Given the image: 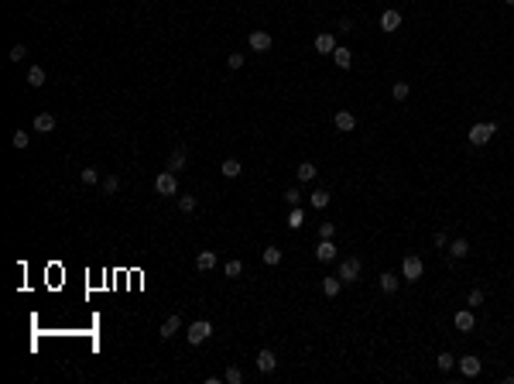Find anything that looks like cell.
Listing matches in <instances>:
<instances>
[{
	"label": "cell",
	"instance_id": "6da1fadb",
	"mask_svg": "<svg viewBox=\"0 0 514 384\" xmlns=\"http://www.w3.org/2000/svg\"><path fill=\"white\" fill-rule=\"evenodd\" d=\"M213 336V323L209 319H195L192 326L185 329V339L192 343V347H199V343H206V339Z\"/></svg>",
	"mask_w": 514,
	"mask_h": 384
},
{
	"label": "cell",
	"instance_id": "7a4b0ae2",
	"mask_svg": "<svg viewBox=\"0 0 514 384\" xmlns=\"http://www.w3.org/2000/svg\"><path fill=\"white\" fill-rule=\"evenodd\" d=\"M154 192H158V196H165V199H168V196H178V179H175V172H158V179H154Z\"/></svg>",
	"mask_w": 514,
	"mask_h": 384
},
{
	"label": "cell",
	"instance_id": "3957f363",
	"mask_svg": "<svg viewBox=\"0 0 514 384\" xmlns=\"http://www.w3.org/2000/svg\"><path fill=\"white\" fill-rule=\"evenodd\" d=\"M494 134H497V124H494V120H487V124H477V127H470V144L483 147Z\"/></svg>",
	"mask_w": 514,
	"mask_h": 384
},
{
	"label": "cell",
	"instance_id": "277c9868",
	"mask_svg": "<svg viewBox=\"0 0 514 384\" xmlns=\"http://www.w3.org/2000/svg\"><path fill=\"white\" fill-rule=\"evenodd\" d=\"M422 271H425V264H422L418 254H408V258L401 261V274H405V282H418Z\"/></svg>",
	"mask_w": 514,
	"mask_h": 384
},
{
	"label": "cell",
	"instance_id": "5b68a950",
	"mask_svg": "<svg viewBox=\"0 0 514 384\" xmlns=\"http://www.w3.org/2000/svg\"><path fill=\"white\" fill-rule=\"evenodd\" d=\"M336 274H340V282H356L360 278V258H346Z\"/></svg>",
	"mask_w": 514,
	"mask_h": 384
},
{
	"label": "cell",
	"instance_id": "8992f818",
	"mask_svg": "<svg viewBox=\"0 0 514 384\" xmlns=\"http://www.w3.org/2000/svg\"><path fill=\"white\" fill-rule=\"evenodd\" d=\"M332 124H336V131H343V134H350L356 127V117L350 110H336V117H332Z\"/></svg>",
	"mask_w": 514,
	"mask_h": 384
},
{
	"label": "cell",
	"instance_id": "52a82bcc",
	"mask_svg": "<svg viewBox=\"0 0 514 384\" xmlns=\"http://www.w3.org/2000/svg\"><path fill=\"white\" fill-rule=\"evenodd\" d=\"M453 323H456L459 333H473V326H477V319H473V312H470V309H459L456 316H453Z\"/></svg>",
	"mask_w": 514,
	"mask_h": 384
},
{
	"label": "cell",
	"instance_id": "ba28073f",
	"mask_svg": "<svg viewBox=\"0 0 514 384\" xmlns=\"http://www.w3.org/2000/svg\"><path fill=\"white\" fill-rule=\"evenodd\" d=\"M216 268V250H199L195 254V271H213Z\"/></svg>",
	"mask_w": 514,
	"mask_h": 384
},
{
	"label": "cell",
	"instance_id": "9c48e42d",
	"mask_svg": "<svg viewBox=\"0 0 514 384\" xmlns=\"http://www.w3.org/2000/svg\"><path fill=\"white\" fill-rule=\"evenodd\" d=\"M247 45H251L254 52H267V48H271V34H267V31H251Z\"/></svg>",
	"mask_w": 514,
	"mask_h": 384
},
{
	"label": "cell",
	"instance_id": "30bf717a",
	"mask_svg": "<svg viewBox=\"0 0 514 384\" xmlns=\"http://www.w3.org/2000/svg\"><path fill=\"white\" fill-rule=\"evenodd\" d=\"M178 329H182V316H168V319H165V323H161L158 336H161V339H171V336H175V333H178Z\"/></svg>",
	"mask_w": 514,
	"mask_h": 384
},
{
	"label": "cell",
	"instance_id": "8fae6325",
	"mask_svg": "<svg viewBox=\"0 0 514 384\" xmlns=\"http://www.w3.org/2000/svg\"><path fill=\"white\" fill-rule=\"evenodd\" d=\"M398 28H401V14L398 11H384V14H381V31H398Z\"/></svg>",
	"mask_w": 514,
	"mask_h": 384
},
{
	"label": "cell",
	"instance_id": "7c38bea8",
	"mask_svg": "<svg viewBox=\"0 0 514 384\" xmlns=\"http://www.w3.org/2000/svg\"><path fill=\"white\" fill-rule=\"evenodd\" d=\"M332 258H336V244H332V240H319V247H316V261L329 264Z\"/></svg>",
	"mask_w": 514,
	"mask_h": 384
},
{
	"label": "cell",
	"instance_id": "4fadbf2b",
	"mask_svg": "<svg viewBox=\"0 0 514 384\" xmlns=\"http://www.w3.org/2000/svg\"><path fill=\"white\" fill-rule=\"evenodd\" d=\"M459 374H463V377H477L480 374V357H459Z\"/></svg>",
	"mask_w": 514,
	"mask_h": 384
},
{
	"label": "cell",
	"instance_id": "5bb4252c",
	"mask_svg": "<svg viewBox=\"0 0 514 384\" xmlns=\"http://www.w3.org/2000/svg\"><path fill=\"white\" fill-rule=\"evenodd\" d=\"M274 367H278V357H274L271 350H261V353H257V371H261V374H271Z\"/></svg>",
	"mask_w": 514,
	"mask_h": 384
},
{
	"label": "cell",
	"instance_id": "9a60e30c",
	"mask_svg": "<svg viewBox=\"0 0 514 384\" xmlns=\"http://www.w3.org/2000/svg\"><path fill=\"white\" fill-rule=\"evenodd\" d=\"M34 131H38V134H52V131H55V117H52V113H38V117H34Z\"/></svg>",
	"mask_w": 514,
	"mask_h": 384
},
{
	"label": "cell",
	"instance_id": "2e32d148",
	"mask_svg": "<svg viewBox=\"0 0 514 384\" xmlns=\"http://www.w3.org/2000/svg\"><path fill=\"white\" fill-rule=\"evenodd\" d=\"M28 86H31V90H41V86H45V69L41 66L28 69Z\"/></svg>",
	"mask_w": 514,
	"mask_h": 384
},
{
	"label": "cell",
	"instance_id": "e0dca14e",
	"mask_svg": "<svg viewBox=\"0 0 514 384\" xmlns=\"http://www.w3.org/2000/svg\"><path fill=\"white\" fill-rule=\"evenodd\" d=\"M316 52L332 55V52H336V38H332V34H319V38H316Z\"/></svg>",
	"mask_w": 514,
	"mask_h": 384
},
{
	"label": "cell",
	"instance_id": "ac0fdd59",
	"mask_svg": "<svg viewBox=\"0 0 514 384\" xmlns=\"http://www.w3.org/2000/svg\"><path fill=\"white\" fill-rule=\"evenodd\" d=\"M398 285H401V278H398L394 271H384V274H381V288H384L388 295H394V292H398Z\"/></svg>",
	"mask_w": 514,
	"mask_h": 384
},
{
	"label": "cell",
	"instance_id": "d6986e66",
	"mask_svg": "<svg viewBox=\"0 0 514 384\" xmlns=\"http://www.w3.org/2000/svg\"><path fill=\"white\" fill-rule=\"evenodd\" d=\"M168 168H171V172H182V168H185V147H175V151H171Z\"/></svg>",
	"mask_w": 514,
	"mask_h": 384
},
{
	"label": "cell",
	"instance_id": "ffe728a7",
	"mask_svg": "<svg viewBox=\"0 0 514 384\" xmlns=\"http://www.w3.org/2000/svg\"><path fill=\"white\" fill-rule=\"evenodd\" d=\"M308 203L316 206V209H326V206H329V192H326V189H316L312 196H308Z\"/></svg>",
	"mask_w": 514,
	"mask_h": 384
},
{
	"label": "cell",
	"instance_id": "44dd1931",
	"mask_svg": "<svg viewBox=\"0 0 514 384\" xmlns=\"http://www.w3.org/2000/svg\"><path fill=\"white\" fill-rule=\"evenodd\" d=\"M322 295H326V298H336V295H340V278H322Z\"/></svg>",
	"mask_w": 514,
	"mask_h": 384
},
{
	"label": "cell",
	"instance_id": "7402d4cb",
	"mask_svg": "<svg viewBox=\"0 0 514 384\" xmlns=\"http://www.w3.org/2000/svg\"><path fill=\"white\" fill-rule=\"evenodd\" d=\"M332 58H336V66H340V69H350V62H353L350 48H336V52H332Z\"/></svg>",
	"mask_w": 514,
	"mask_h": 384
},
{
	"label": "cell",
	"instance_id": "603a6c76",
	"mask_svg": "<svg viewBox=\"0 0 514 384\" xmlns=\"http://www.w3.org/2000/svg\"><path fill=\"white\" fill-rule=\"evenodd\" d=\"M312 179H316V165H312V161H302V165H298V182H312Z\"/></svg>",
	"mask_w": 514,
	"mask_h": 384
},
{
	"label": "cell",
	"instance_id": "cb8c5ba5",
	"mask_svg": "<svg viewBox=\"0 0 514 384\" xmlns=\"http://www.w3.org/2000/svg\"><path fill=\"white\" fill-rule=\"evenodd\" d=\"M449 254H453V258H466V254H470V244H466L463 237L453 240V244H449Z\"/></svg>",
	"mask_w": 514,
	"mask_h": 384
},
{
	"label": "cell",
	"instance_id": "d4e9b609",
	"mask_svg": "<svg viewBox=\"0 0 514 384\" xmlns=\"http://www.w3.org/2000/svg\"><path fill=\"white\" fill-rule=\"evenodd\" d=\"M264 264H267V268H278V264H281V250L278 247H264Z\"/></svg>",
	"mask_w": 514,
	"mask_h": 384
},
{
	"label": "cell",
	"instance_id": "484cf974",
	"mask_svg": "<svg viewBox=\"0 0 514 384\" xmlns=\"http://www.w3.org/2000/svg\"><path fill=\"white\" fill-rule=\"evenodd\" d=\"M223 381L227 384H243V371H240V367H227V371H223Z\"/></svg>",
	"mask_w": 514,
	"mask_h": 384
},
{
	"label": "cell",
	"instance_id": "4316f807",
	"mask_svg": "<svg viewBox=\"0 0 514 384\" xmlns=\"http://www.w3.org/2000/svg\"><path fill=\"white\" fill-rule=\"evenodd\" d=\"M408 93H411V86H408V82H394V86H391V96H394V100H408Z\"/></svg>",
	"mask_w": 514,
	"mask_h": 384
},
{
	"label": "cell",
	"instance_id": "83f0119b",
	"mask_svg": "<svg viewBox=\"0 0 514 384\" xmlns=\"http://www.w3.org/2000/svg\"><path fill=\"white\" fill-rule=\"evenodd\" d=\"M223 175H227V179H237V175H240V161L237 158H227V161H223Z\"/></svg>",
	"mask_w": 514,
	"mask_h": 384
},
{
	"label": "cell",
	"instance_id": "f1b7e54d",
	"mask_svg": "<svg viewBox=\"0 0 514 384\" xmlns=\"http://www.w3.org/2000/svg\"><path fill=\"white\" fill-rule=\"evenodd\" d=\"M117 189H120V179H117V175H106V179H103V196H114Z\"/></svg>",
	"mask_w": 514,
	"mask_h": 384
},
{
	"label": "cell",
	"instance_id": "f546056e",
	"mask_svg": "<svg viewBox=\"0 0 514 384\" xmlns=\"http://www.w3.org/2000/svg\"><path fill=\"white\" fill-rule=\"evenodd\" d=\"M178 209H182V213H195V196H189V192L178 196Z\"/></svg>",
	"mask_w": 514,
	"mask_h": 384
},
{
	"label": "cell",
	"instance_id": "4dcf8cb0",
	"mask_svg": "<svg viewBox=\"0 0 514 384\" xmlns=\"http://www.w3.org/2000/svg\"><path fill=\"white\" fill-rule=\"evenodd\" d=\"M302 223H305V216H302V209H298V206H292V213H288V226H292V230H298Z\"/></svg>",
	"mask_w": 514,
	"mask_h": 384
},
{
	"label": "cell",
	"instance_id": "1f68e13d",
	"mask_svg": "<svg viewBox=\"0 0 514 384\" xmlns=\"http://www.w3.org/2000/svg\"><path fill=\"white\" fill-rule=\"evenodd\" d=\"M223 271H227V278H240V274H243V264L233 258V261H227V268H223Z\"/></svg>",
	"mask_w": 514,
	"mask_h": 384
},
{
	"label": "cell",
	"instance_id": "d6a6232c",
	"mask_svg": "<svg viewBox=\"0 0 514 384\" xmlns=\"http://www.w3.org/2000/svg\"><path fill=\"white\" fill-rule=\"evenodd\" d=\"M435 364H439V371H453V367H456V357H453V353H439Z\"/></svg>",
	"mask_w": 514,
	"mask_h": 384
},
{
	"label": "cell",
	"instance_id": "836d02e7",
	"mask_svg": "<svg viewBox=\"0 0 514 384\" xmlns=\"http://www.w3.org/2000/svg\"><path fill=\"white\" fill-rule=\"evenodd\" d=\"M28 141H31V137H28V131H14V137H11V144L17 147V151H21V147H28Z\"/></svg>",
	"mask_w": 514,
	"mask_h": 384
},
{
	"label": "cell",
	"instance_id": "e575fe53",
	"mask_svg": "<svg viewBox=\"0 0 514 384\" xmlns=\"http://www.w3.org/2000/svg\"><path fill=\"white\" fill-rule=\"evenodd\" d=\"M100 182V172L96 168H82V185H96Z\"/></svg>",
	"mask_w": 514,
	"mask_h": 384
},
{
	"label": "cell",
	"instance_id": "d590c367",
	"mask_svg": "<svg viewBox=\"0 0 514 384\" xmlns=\"http://www.w3.org/2000/svg\"><path fill=\"white\" fill-rule=\"evenodd\" d=\"M466 305H470V309H477V305H483V292H480V288H473V292L466 295Z\"/></svg>",
	"mask_w": 514,
	"mask_h": 384
},
{
	"label": "cell",
	"instance_id": "8d00e7d4",
	"mask_svg": "<svg viewBox=\"0 0 514 384\" xmlns=\"http://www.w3.org/2000/svg\"><path fill=\"white\" fill-rule=\"evenodd\" d=\"M285 203H288V206H298V203H302V192H298V189H288V192H285Z\"/></svg>",
	"mask_w": 514,
	"mask_h": 384
},
{
	"label": "cell",
	"instance_id": "74e56055",
	"mask_svg": "<svg viewBox=\"0 0 514 384\" xmlns=\"http://www.w3.org/2000/svg\"><path fill=\"white\" fill-rule=\"evenodd\" d=\"M24 55H28V48H24V45H14V48H11V55H7V58H11V62H21Z\"/></svg>",
	"mask_w": 514,
	"mask_h": 384
},
{
	"label": "cell",
	"instance_id": "f35d334b",
	"mask_svg": "<svg viewBox=\"0 0 514 384\" xmlns=\"http://www.w3.org/2000/svg\"><path fill=\"white\" fill-rule=\"evenodd\" d=\"M332 233H336V226H332V223H322L319 226V240H332Z\"/></svg>",
	"mask_w": 514,
	"mask_h": 384
},
{
	"label": "cell",
	"instance_id": "ab89813d",
	"mask_svg": "<svg viewBox=\"0 0 514 384\" xmlns=\"http://www.w3.org/2000/svg\"><path fill=\"white\" fill-rule=\"evenodd\" d=\"M227 66H230V69H240V66H243V55H240V52H233V55L227 58Z\"/></svg>",
	"mask_w": 514,
	"mask_h": 384
},
{
	"label": "cell",
	"instance_id": "60d3db41",
	"mask_svg": "<svg viewBox=\"0 0 514 384\" xmlns=\"http://www.w3.org/2000/svg\"><path fill=\"white\" fill-rule=\"evenodd\" d=\"M432 244H435V247H445V233H442V230H439V233L432 237Z\"/></svg>",
	"mask_w": 514,
	"mask_h": 384
},
{
	"label": "cell",
	"instance_id": "b9f144b4",
	"mask_svg": "<svg viewBox=\"0 0 514 384\" xmlns=\"http://www.w3.org/2000/svg\"><path fill=\"white\" fill-rule=\"evenodd\" d=\"M504 4H507V7H514V0H504Z\"/></svg>",
	"mask_w": 514,
	"mask_h": 384
}]
</instances>
